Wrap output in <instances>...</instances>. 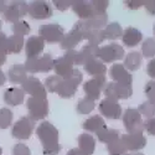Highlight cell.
<instances>
[{
  "label": "cell",
  "mask_w": 155,
  "mask_h": 155,
  "mask_svg": "<svg viewBox=\"0 0 155 155\" xmlns=\"http://www.w3.org/2000/svg\"><path fill=\"white\" fill-rule=\"evenodd\" d=\"M4 102L9 106H12V107H16V106H20L22 104V102L25 99V92L22 91L21 88H18V87H10L8 89L4 91Z\"/></svg>",
  "instance_id": "obj_21"
},
{
  "label": "cell",
  "mask_w": 155,
  "mask_h": 155,
  "mask_svg": "<svg viewBox=\"0 0 155 155\" xmlns=\"http://www.w3.org/2000/svg\"><path fill=\"white\" fill-rule=\"evenodd\" d=\"M141 52L144 57H153L155 56V38L148 37L141 45Z\"/></svg>",
  "instance_id": "obj_37"
},
{
  "label": "cell",
  "mask_w": 155,
  "mask_h": 155,
  "mask_svg": "<svg viewBox=\"0 0 155 155\" xmlns=\"http://www.w3.org/2000/svg\"><path fill=\"white\" fill-rule=\"evenodd\" d=\"M11 30L14 32V35H18V36H25V35H29L30 34V25L29 22L24 21V20H20L15 24H12L11 26Z\"/></svg>",
  "instance_id": "obj_35"
},
{
  "label": "cell",
  "mask_w": 155,
  "mask_h": 155,
  "mask_svg": "<svg viewBox=\"0 0 155 155\" xmlns=\"http://www.w3.org/2000/svg\"><path fill=\"white\" fill-rule=\"evenodd\" d=\"M139 113L143 115V117L150 119L155 115V102H151V101H148V102H144L141 103L138 108Z\"/></svg>",
  "instance_id": "obj_34"
},
{
  "label": "cell",
  "mask_w": 155,
  "mask_h": 155,
  "mask_svg": "<svg viewBox=\"0 0 155 155\" xmlns=\"http://www.w3.org/2000/svg\"><path fill=\"white\" fill-rule=\"evenodd\" d=\"M119 137H120L119 130H117V129H110V128H107V127H104L101 132L97 133L98 140L102 141V143H106L107 145L110 144L112 141L119 139Z\"/></svg>",
  "instance_id": "obj_30"
},
{
  "label": "cell",
  "mask_w": 155,
  "mask_h": 155,
  "mask_svg": "<svg viewBox=\"0 0 155 155\" xmlns=\"http://www.w3.org/2000/svg\"><path fill=\"white\" fill-rule=\"evenodd\" d=\"M66 155H84V154H83L78 148H73V149L68 150V153H67Z\"/></svg>",
  "instance_id": "obj_47"
},
{
  "label": "cell",
  "mask_w": 155,
  "mask_h": 155,
  "mask_svg": "<svg viewBox=\"0 0 155 155\" xmlns=\"http://www.w3.org/2000/svg\"><path fill=\"white\" fill-rule=\"evenodd\" d=\"M106 97L114 99V101H119V99H128L129 97H132L133 94V89L130 86H124L120 83H115L110 82L107 83L104 89H103Z\"/></svg>",
  "instance_id": "obj_9"
},
{
  "label": "cell",
  "mask_w": 155,
  "mask_h": 155,
  "mask_svg": "<svg viewBox=\"0 0 155 155\" xmlns=\"http://www.w3.org/2000/svg\"><path fill=\"white\" fill-rule=\"evenodd\" d=\"M5 61H6V54L3 52V51H0V67L5 63Z\"/></svg>",
  "instance_id": "obj_50"
},
{
  "label": "cell",
  "mask_w": 155,
  "mask_h": 155,
  "mask_svg": "<svg viewBox=\"0 0 155 155\" xmlns=\"http://www.w3.org/2000/svg\"><path fill=\"white\" fill-rule=\"evenodd\" d=\"M73 66L74 64L64 56L58 57L54 62V70H55L56 76H60L64 80L70 78V77L73 74V72H74V67Z\"/></svg>",
  "instance_id": "obj_20"
},
{
  "label": "cell",
  "mask_w": 155,
  "mask_h": 155,
  "mask_svg": "<svg viewBox=\"0 0 155 155\" xmlns=\"http://www.w3.org/2000/svg\"><path fill=\"white\" fill-rule=\"evenodd\" d=\"M144 2L145 0H127V2H124V5L128 9L135 10V9H139L140 6H144Z\"/></svg>",
  "instance_id": "obj_41"
},
{
  "label": "cell",
  "mask_w": 155,
  "mask_h": 155,
  "mask_svg": "<svg viewBox=\"0 0 155 155\" xmlns=\"http://www.w3.org/2000/svg\"><path fill=\"white\" fill-rule=\"evenodd\" d=\"M123 124L128 134H141L144 130V122L138 109L128 108L123 114Z\"/></svg>",
  "instance_id": "obj_3"
},
{
  "label": "cell",
  "mask_w": 155,
  "mask_h": 155,
  "mask_svg": "<svg viewBox=\"0 0 155 155\" xmlns=\"http://www.w3.org/2000/svg\"><path fill=\"white\" fill-rule=\"evenodd\" d=\"M98 52H99V46L97 45H91L88 44L82 47L81 51H78V64H84L94 58H98Z\"/></svg>",
  "instance_id": "obj_23"
},
{
  "label": "cell",
  "mask_w": 155,
  "mask_h": 155,
  "mask_svg": "<svg viewBox=\"0 0 155 155\" xmlns=\"http://www.w3.org/2000/svg\"><path fill=\"white\" fill-rule=\"evenodd\" d=\"M54 5L56 6V9H58L61 11H64V10H67L70 6H72V2H70V0H55Z\"/></svg>",
  "instance_id": "obj_42"
},
{
  "label": "cell",
  "mask_w": 155,
  "mask_h": 155,
  "mask_svg": "<svg viewBox=\"0 0 155 155\" xmlns=\"http://www.w3.org/2000/svg\"><path fill=\"white\" fill-rule=\"evenodd\" d=\"M36 135L42 144L44 155H57L61 150L58 144V130L50 122H42L36 128Z\"/></svg>",
  "instance_id": "obj_1"
},
{
  "label": "cell",
  "mask_w": 155,
  "mask_h": 155,
  "mask_svg": "<svg viewBox=\"0 0 155 155\" xmlns=\"http://www.w3.org/2000/svg\"><path fill=\"white\" fill-rule=\"evenodd\" d=\"M8 9V5H6V2H3V0H0V14H4Z\"/></svg>",
  "instance_id": "obj_48"
},
{
  "label": "cell",
  "mask_w": 155,
  "mask_h": 155,
  "mask_svg": "<svg viewBox=\"0 0 155 155\" xmlns=\"http://www.w3.org/2000/svg\"><path fill=\"white\" fill-rule=\"evenodd\" d=\"M99 112L108 119H119L122 117V107L117 101L104 98L99 103Z\"/></svg>",
  "instance_id": "obj_15"
},
{
  "label": "cell",
  "mask_w": 155,
  "mask_h": 155,
  "mask_svg": "<svg viewBox=\"0 0 155 155\" xmlns=\"http://www.w3.org/2000/svg\"><path fill=\"white\" fill-rule=\"evenodd\" d=\"M24 45H25V40H24L22 36L12 35V36L8 37L5 52H6V55L8 54H19L20 51L22 50Z\"/></svg>",
  "instance_id": "obj_29"
},
{
  "label": "cell",
  "mask_w": 155,
  "mask_h": 155,
  "mask_svg": "<svg viewBox=\"0 0 155 155\" xmlns=\"http://www.w3.org/2000/svg\"><path fill=\"white\" fill-rule=\"evenodd\" d=\"M127 155H144V154H141V153H135V151H134V153H128Z\"/></svg>",
  "instance_id": "obj_51"
},
{
  "label": "cell",
  "mask_w": 155,
  "mask_h": 155,
  "mask_svg": "<svg viewBox=\"0 0 155 155\" xmlns=\"http://www.w3.org/2000/svg\"><path fill=\"white\" fill-rule=\"evenodd\" d=\"M34 129H35V120H32L30 117H22L12 125L11 135L19 140H26L31 137Z\"/></svg>",
  "instance_id": "obj_8"
},
{
  "label": "cell",
  "mask_w": 155,
  "mask_h": 155,
  "mask_svg": "<svg viewBox=\"0 0 155 155\" xmlns=\"http://www.w3.org/2000/svg\"><path fill=\"white\" fill-rule=\"evenodd\" d=\"M12 123V112L9 108H0V129H6Z\"/></svg>",
  "instance_id": "obj_36"
},
{
  "label": "cell",
  "mask_w": 155,
  "mask_h": 155,
  "mask_svg": "<svg viewBox=\"0 0 155 155\" xmlns=\"http://www.w3.org/2000/svg\"><path fill=\"white\" fill-rule=\"evenodd\" d=\"M28 71L25 68V64L15 63L8 71V78L11 83H24L28 80Z\"/></svg>",
  "instance_id": "obj_22"
},
{
  "label": "cell",
  "mask_w": 155,
  "mask_h": 155,
  "mask_svg": "<svg viewBox=\"0 0 155 155\" xmlns=\"http://www.w3.org/2000/svg\"><path fill=\"white\" fill-rule=\"evenodd\" d=\"M44 48H45V40L40 36H31L28 38L26 44H25V52H26V57L29 60L40 57Z\"/></svg>",
  "instance_id": "obj_17"
},
{
  "label": "cell",
  "mask_w": 155,
  "mask_h": 155,
  "mask_svg": "<svg viewBox=\"0 0 155 155\" xmlns=\"http://www.w3.org/2000/svg\"><path fill=\"white\" fill-rule=\"evenodd\" d=\"M120 139L127 150L133 153L144 149L147 145V138L143 134H123Z\"/></svg>",
  "instance_id": "obj_18"
},
{
  "label": "cell",
  "mask_w": 155,
  "mask_h": 155,
  "mask_svg": "<svg viewBox=\"0 0 155 155\" xmlns=\"http://www.w3.org/2000/svg\"><path fill=\"white\" fill-rule=\"evenodd\" d=\"M94 107H96L94 101L84 97V98L80 99L78 103H77V112L80 114H89L94 109Z\"/></svg>",
  "instance_id": "obj_33"
},
{
  "label": "cell",
  "mask_w": 155,
  "mask_h": 155,
  "mask_svg": "<svg viewBox=\"0 0 155 155\" xmlns=\"http://www.w3.org/2000/svg\"><path fill=\"white\" fill-rule=\"evenodd\" d=\"M38 35L42 37L46 42H61L64 37V30L61 25L56 22H51V24H45L41 25L38 29Z\"/></svg>",
  "instance_id": "obj_6"
},
{
  "label": "cell",
  "mask_w": 155,
  "mask_h": 155,
  "mask_svg": "<svg viewBox=\"0 0 155 155\" xmlns=\"http://www.w3.org/2000/svg\"><path fill=\"white\" fill-rule=\"evenodd\" d=\"M28 14L30 18H32L35 20H45V19H48L52 16L54 11H52V6L47 2L37 0V2H31L29 4Z\"/></svg>",
  "instance_id": "obj_13"
},
{
  "label": "cell",
  "mask_w": 155,
  "mask_h": 155,
  "mask_svg": "<svg viewBox=\"0 0 155 155\" xmlns=\"http://www.w3.org/2000/svg\"><path fill=\"white\" fill-rule=\"evenodd\" d=\"M144 93L147 94L148 99L151 102H155V81H149L145 84Z\"/></svg>",
  "instance_id": "obj_40"
},
{
  "label": "cell",
  "mask_w": 155,
  "mask_h": 155,
  "mask_svg": "<svg viewBox=\"0 0 155 155\" xmlns=\"http://www.w3.org/2000/svg\"><path fill=\"white\" fill-rule=\"evenodd\" d=\"M28 9L29 4H26L25 2H11L8 5L6 11L4 12V19L8 22L15 24L28 14Z\"/></svg>",
  "instance_id": "obj_12"
},
{
  "label": "cell",
  "mask_w": 155,
  "mask_h": 155,
  "mask_svg": "<svg viewBox=\"0 0 155 155\" xmlns=\"http://www.w3.org/2000/svg\"><path fill=\"white\" fill-rule=\"evenodd\" d=\"M141 38H143V34H141L138 29L135 28H127L123 31V36H122V41L127 47H134L137 46Z\"/></svg>",
  "instance_id": "obj_24"
},
{
  "label": "cell",
  "mask_w": 155,
  "mask_h": 155,
  "mask_svg": "<svg viewBox=\"0 0 155 155\" xmlns=\"http://www.w3.org/2000/svg\"><path fill=\"white\" fill-rule=\"evenodd\" d=\"M109 76L115 83H120V84H124V86H130L132 87L133 77H132L130 72L124 67V64H120V63L113 64V66L110 67V70H109Z\"/></svg>",
  "instance_id": "obj_16"
},
{
  "label": "cell",
  "mask_w": 155,
  "mask_h": 155,
  "mask_svg": "<svg viewBox=\"0 0 155 155\" xmlns=\"http://www.w3.org/2000/svg\"><path fill=\"white\" fill-rule=\"evenodd\" d=\"M6 41H8V36L4 32H0V51L5 52V48H6ZM6 54V52H5Z\"/></svg>",
  "instance_id": "obj_46"
},
{
  "label": "cell",
  "mask_w": 155,
  "mask_h": 155,
  "mask_svg": "<svg viewBox=\"0 0 155 155\" xmlns=\"http://www.w3.org/2000/svg\"><path fill=\"white\" fill-rule=\"evenodd\" d=\"M102 35L104 40H118L123 36V29L118 22H110L102 30Z\"/></svg>",
  "instance_id": "obj_28"
},
{
  "label": "cell",
  "mask_w": 155,
  "mask_h": 155,
  "mask_svg": "<svg viewBox=\"0 0 155 155\" xmlns=\"http://www.w3.org/2000/svg\"><path fill=\"white\" fill-rule=\"evenodd\" d=\"M61 81H62V77H60V76H56V74L55 76H50V77H47L46 81H45V87H46V89L48 92L56 93Z\"/></svg>",
  "instance_id": "obj_38"
},
{
  "label": "cell",
  "mask_w": 155,
  "mask_h": 155,
  "mask_svg": "<svg viewBox=\"0 0 155 155\" xmlns=\"http://www.w3.org/2000/svg\"><path fill=\"white\" fill-rule=\"evenodd\" d=\"M104 127H107V125L104 124V120H103V118L101 115H93V117L86 119L82 124V128L84 130L91 132V133H96V134L98 132H101Z\"/></svg>",
  "instance_id": "obj_27"
},
{
  "label": "cell",
  "mask_w": 155,
  "mask_h": 155,
  "mask_svg": "<svg viewBox=\"0 0 155 155\" xmlns=\"http://www.w3.org/2000/svg\"><path fill=\"white\" fill-rule=\"evenodd\" d=\"M72 10L73 12L80 18V20H89L92 19L94 15L101 14V12H97L92 0L91 2H86V0H76V2H72ZM106 14V12H104Z\"/></svg>",
  "instance_id": "obj_14"
},
{
  "label": "cell",
  "mask_w": 155,
  "mask_h": 155,
  "mask_svg": "<svg viewBox=\"0 0 155 155\" xmlns=\"http://www.w3.org/2000/svg\"><path fill=\"white\" fill-rule=\"evenodd\" d=\"M82 40H84V37L81 32V30L76 26V25H73V28L64 35L63 40L61 41V48L62 50H74V47L78 45Z\"/></svg>",
  "instance_id": "obj_19"
},
{
  "label": "cell",
  "mask_w": 155,
  "mask_h": 155,
  "mask_svg": "<svg viewBox=\"0 0 155 155\" xmlns=\"http://www.w3.org/2000/svg\"><path fill=\"white\" fill-rule=\"evenodd\" d=\"M21 89L24 92L29 93L34 98H40V99H47L46 93V87L41 83V81L36 78L34 76H29L28 80L21 84Z\"/></svg>",
  "instance_id": "obj_11"
},
{
  "label": "cell",
  "mask_w": 155,
  "mask_h": 155,
  "mask_svg": "<svg viewBox=\"0 0 155 155\" xmlns=\"http://www.w3.org/2000/svg\"><path fill=\"white\" fill-rule=\"evenodd\" d=\"M84 71L89 74V76H93V77H97V76H104L106 72H107V67L106 64L103 63L99 58H94L92 61L87 62L84 66H83Z\"/></svg>",
  "instance_id": "obj_26"
},
{
  "label": "cell",
  "mask_w": 155,
  "mask_h": 155,
  "mask_svg": "<svg viewBox=\"0 0 155 155\" xmlns=\"http://www.w3.org/2000/svg\"><path fill=\"white\" fill-rule=\"evenodd\" d=\"M2 26H3V22H2V20H0V30H2ZM2 32V31H0Z\"/></svg>",
  "instance_id": "obj_52"
},
{
  "label": "cell",
  "mask_w": 155,
  "mask_h": 155,
  "mask_svg": "<svg viewBox=\"0 0 155 155\" xmlns=\"http://www.w3.org/2000/svg\"><path fill=\"white\" fill-rule=\"evenodd\" d=\"M26 107L29 112V117L32 120H41L46 118L48 114V102L47 99H40L30 97L26 101Z\"/></svg>",
  "instance_id": "obj_5"
},
{
  "label": "cell",
  "mask_w": 155,
  "mask_h": 155,
  "mask_svg": "<svg viewBox=\"0 0 155 155\" xmlns=\"http://www.w3.org/2000/svg\"><path fill=\"white\" fill-rule=\"evenodd\" d=\"M82 80H83L82 72L78 68H74V72L70 78H67V80L62 78L56 93L61 98H72L76 94L77 89H78V86L82 83Z\"/></svg>",
  "instance_id": "obj_2"
},
{
  "label": "cell",
  "mask_w": 155,
  "mask_h": 155,
  "mask_svg": "<svg viewBox=\"0 0 155 155\" xmlns=\"http://www.w3.org/2000/svg\"><path fill=\"white\" fill-rule=\"evenodd\" d=\"M144 6L150 15H155V0H145Z\"/></svg>",
  "instance_id": "obj_44"
},
{
  "label": "cell",
  "mask_w": 155,
  "mask_h": 155,
  "mask_svg": "<svg viewBox=\"0 0 155 155\" xmlns=\"http://www.w3.org/2000/svg\"><path fill=\"white\" fill-rule=\"evenodd\" d=\"M153 32H154V35H155V25H154V28H153Z\"/></svg>",
  "instance_id": "obj_53"
},
{
  "label": "cell",
  "mask_w": 155,
  "mask_h": 155,
  "mask_svg": "<svg viewBox=\"0 0 155 155\" xmlns=\"http://www.w3.org/2000/svg\"><path fill=\"white\" fill-rule=\"evenodd\" d=\"M54 62L55 60L51 57L50 54H46L41 57L37 58H28L25 62V68L29 73H37V72H50L51 70H54Z\"/></svg>",
  "instance_id": "obj_4"
},
{
  "label": "cell",
  "mask_w": 155,
  "mask_h": 155,
  "mask_svg": "<svg viewBox=\"0 0 155 155\" xmlns=\"http://www.w3.org/2000/svg\"><path fill=\"white\" fill-rule=\"evenodd\" d=\"M123 57H124V48L117 42H112L109 45L99 47L98 58L103 63H112L122 60Z\"/></svg>",
  "instance_id": "obj_7"
},
{
  "label": "cell",
  "mask_w": 155,
  "mask_h": 155,
  "mask_svg": "<svg viewBox=\"0 0 155 155\" xmlns=\"http://www.w3.org/2000/svg\"><path fill=\"white\" fill-rule=\"evenodd\" d=\"M12 155H31V150L26 144L18 143L12 148Z\"/></svg>",
  "instance_id": "obj_39"
},
{
  "label": "cell",
  "mask_w": 155,
  "mask_h": 155,
  "mask_svg": "<svg viewBox=\"0 0 155 155\" xmlns=\"http://www.w3.org/2000/svg\"><path fill=\"white\" fill-rule=\"evenodd\" d=\"M107 149H108V153L109 155H127L128 154V150L127 148L124 147L122 139H117L112 141L110 144L107 145Z\"/></svg>",
  "instance_id": "obj_32"
},
{
  "label": "cell",
  "mask_w": 155,
  "mask_h": 155,
  "mask_svg": "<svg viewBox=\"0 0 155 155\" xmlns=\"http://www.w3.org/2000/svg\"><path fill=\"white\" fill-rule=\"evenodd\" d=\"M144 129L151 135H155V118H150L144 122Z\"/></svg>",
  "instance_id": "obj_43"
},
{
  "label": "cell",
  "mask_w": 155,
  "mask_h": 155,
  "mask_svg": "<svg viewBox=\"0 0 155 155\" xmlns=\"http://www.w3.org/2000/svg\"><path fill=\"white\" fill-rule=\"evenodd\" d=\"M78 149L84 155H92L96 149V139L91 134H81L78 137Z\"/></svg>",
  "instance_id": "obj_25"
},
{
  "label": "cell",
  "mask_w": 155,
  "mask_h": 155,
  "mask_svg": "<svg viewBox=\"0 0 155 155\" xmlns=\"http://www.w3.org/2000/svg\"><path fill=\"white\" fill-rule=\"evenodd\" d=\"M140 64H141V55L139 52H137V51H132V52H129L125 56L124 67L128 71H137V70H139Z\"/></svg>",
  "instance_id": "obj_31"
},
{
  "label": "cell",
  "mask_w": 155,
  "mask_h": 155,
  "mask_svg": "<svg viewBox=\"0 0 155 155\" xmlns=\"http://www.w3.org/2000/svg\"><path fill=\"white\" fill-rule=\"evenodd\" d=\"M2 154H3V149H2V148H0V155H2Z\"/></svg>",
  "instance_id": "obj_54"
},
{
  "label": "cell",
  "mask_w": 155,
  "mask_h": 155,
  "mask_svg": "<svg viewBox=\"0 0 155 155\" xmlns=\"http://www.w3.org/2000/svg\"><path fill=\"white\" fill-rule=\"evenodd\" d=\"M5 82H6V76L2 70H0V87L3 84H5Z\"/></svg>",
  "instance_id": "obj_49"
},
{
  "label": "cell",
  "mask_w": 155,
  "mask_h": 155,
  "mask_svg": "<svg viewBox=\"0 0 155 155\" xmlns=\"http://www.w3.org/2000/svg\"><path fill=\"white\" fill-rule=\"evenodd\" d=\"M106 84H107L106 76H97V77H93L92 80L84 82L83 91L86 93V97L92 101L99 99L101 92L104 89Z\"/></svg>",
  "instance_id": "obj_10"
},
{
  "label": "cell",
  "mask_w": 155,
  "mask_h": 155,
  "mask_svg": "<svg viewBox=\"0 0 155 155\" xmlns=\"http://www.w3.org/2000/svg\"><path fill=\"white\" fill-rule=\"evenodd\" d=\"M147 73L151 77V78L155 80V58H153L147 66Z\"/></svg>",
  "instance_id": "obj_45"
}]
</instances>
